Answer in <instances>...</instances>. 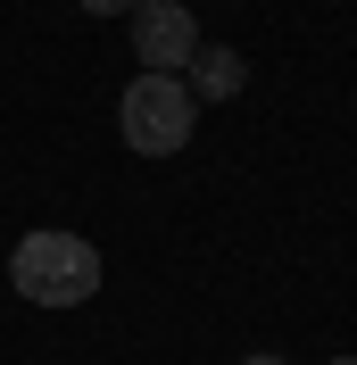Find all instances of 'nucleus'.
<instances>
[{
  "instance_id": "1",
  "label": "nucleus",
  "mask_w": 357,
  "mask_h": 365,
  "mask_svg": "<svg viewBox=\"0 0 357 365\" xmlns=\"http://www.w3.org/2000/svg\"><path fill=\"white\" fill-rule=\"evenodd\" d=\"M9 282H17V299H34V307H84L91 291H100V250H91L84 232H25L17 250H9Z\"/></svg>"
},
{
  "instance_id": "6",
  "label": "nucleus",
  "mask_w": 357,
  "mask_h": 365,
  "mask_svg": "<svg viewBox=\"0 0 357 365\" xmlns=\"http://www.w3.org/2000/svg\"><path fill=\"white\" fill-rule=\"evenodd\" d=\"M241 365H291V357H266V349H258V357H241Z\"/></svg>"
},
{
  "instance_id": "2",
  "label": "nucleus",
  "mask_w": 357,
  "mask_h": 365,
  "mask_svg": "<svg viewBox=\"0 0 357 365\" xmlns=\"http://www.w3.org/2000/svg\"><path fill=\"white\" fill-rule=\"evenodd\" d=\"M191 125H200V100L175 75H134L125 100H116V133H125L134 158H175L183 141H191Z\"/></svg>"
},
{
  "instance_id": "5",
  "label": "nucleus",
  "mask_w": 357,
  "mask_h": 365,
  "mask_svg": "<svg viewBox=\"0 0 357 365\" xmlns=\"http://www.w3.org/2000/svg\"><path fill=\"white\" fill-rule=\"evenodd\" d=\"M75 9H84V17H134L141 0H75Z\"/></svg>"
},
{
  "instance_id": "7",
  "label": "nucleus",
  "mask_w": 357,
  "mask_h": 365,
  "mask_svg": "<svg viewBox=\"0 0 357 365\" xmlns=\"http://www.w3.org/2000/svg\"><path fill=\"white\" fill-rule=\"evenodd\" d=\"M333 365H357V357H333Z\"/></svg>"
},
{
  "instance_id": "3",
  "label": "nucleus",
  "mask_w": 357,
  "mask_h": 365,
  "mask_svg": "<svg viewBox=\"0 0 357 365\" xmlns=\"http://www.w3.org/2000/svg\"><path fill=\"white\" fill-rule=\"evenodd\" d=\"M134 50H141V75L191 67V50H200V17H191L183 0H141V9H134Z\"/></svg>"
},
{
  "instance_id": "4",
  "label": "nucleus",
  "mask_w": 357,
  "mask_h": 365,
  "mask_svg": "<svg viewBox=\"0 0 357 365\" xmlns=\"http://www.w3.org/2000/svg\"><path fill=\"white\" fill-rule=\"evenodd\" d=\"M241 83H249L241 50H224V42H200V50H191V100H233Z\"/></svg>"
}]
</instances>
